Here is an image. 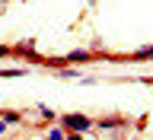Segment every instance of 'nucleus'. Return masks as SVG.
Returning a JSON list of instances; mask_svg holds the SVG:
<instances>
[{"instance_id": "1", "label": "nucleus", "mask_w": 153, "mask_h": 140, "mask_svg": "<svg viewBox=\"0 0 153 140\" xmlns=\"http://www.w3.org/2000/svg\"><path fill=\"white\" fill-rule=\"evenodd\" d=\"M64 127H67V131H89L93 121L83 118V115H67V118H64Z\"/></svg>"}, {"instance_id": "2", "label": "nucleus", "mask_w": 153, "mask_h": 140, "mask_svg": "<svg viewBox=\"0 0 153 140\" xmlns=\"http://www.w3.org/2000/svg\"><path fill=\"white\" fill-rule=\"evenodd\" d=\"M86 61H89V51H83V48H76V51L64 54V64H86Z\"/></svg>"}, {"instance_id": "3", "label": "nucleus", "mask_w": 153, "mask_h": 140, "mask_svg": "<svg viewBox=\"0 0 153 140\" xmlns=\"http://www.w3.org/2000/svg\"><path fill=\"white\" fill-rule=\"evenodd\" d=\"M128 61H153V45H147V48H140V51H134Z\"/></svg>"}, {"instance_id": "4", "label": "nucleus", "mask_w": 153, "mask_h": 140, "mask_svg": "<svg viewBox=\"0 0 153 140\" xmlns=\"http://www.w3.org/2000/svg\"><path fill=\"white\" fill-rule=\"evenodd\" d=\"M124 118H102V121H96V127H102V131H108V127H121Z\"/></svg>"}, {"instance_id": "5", "label": "nucleus", "mask_w": 153, "mask_h": 140, "mask_svg": "<svg viewBox=\"0 0 153 140\" xmlns=\"http://www.w3.org/2000/svg\"><path fill=\"white\" fill-rule=\"evenodd\" d=\"M3 121H7V124H16V121H22V115H19V112H3Z\"/></svg>"}, {"instance_id": "6", "label": "nucleus", "mask_w": 153, "mask_h": 140, "mask_svg": "<svg viewBox=\"0 0 153 140\" xmlns=\"http://www.w3.org/2000/svg\"><path fill=\"white\" fill-rule=\"evenodd\" d=\"M26 70H19V67H7V70H0V76H22Z\"/></svg>"}, {"instance_id": "7", "label": "nucleus", "mask_w": 153, "mask_h": 140, "mask_svg": "<svg viewBox=\"0 0 153 140\" xmlns=\"http://www.w3.org/2000/svg\"><path fill=\"white\" fill-rule=\"evenodd\" d=\"M38 115H42V121H54V108H42Z\"/></svg>"}, {"instance_id": "8", "label": "nucleus", "mask_w": 153, "mask_h": 140, "mask_svg": "<svg viewBox=\"0 0 153 140\" xmlns=\"http://www.w3.org/2000/svg\"><path fill=\"white\" fill-rule=\"evenodd\" d=\"M48 140H64V131H51V134H48Z\"/></svg>"}, {"instance_id": "9", "label": "nucleus", "mask_w": 153, "mask_h": 140, "mask_svg": "<svg viewBox=\"0 0 153 140\" xmlns=\"http://www.w3.org/2000/svg\"><path fill=\"white\" fill-rule=\"evenodd\" d=\"M10 51H13V48H10V45H0V57H7Z\"/></svg>"}, {"instance_id": "10", "label": "nucleus", "mask_w": 153, "mask_h": 140, "mask_svg": "<svg viewBox=\"0 0 153 140\" xmlns=\"http://www.w3.org/2000/svg\"><path fill=\"white\" fill-rule=\"evenodd\" d=\"M64 140H83V137H80V134H67Z\"/></svg>"}, {"instance_id": "11", "label": "nucleus", "mask_w": 153, "mask_h": 140, "mask_svg": "<svg viewBox=\"0 0 153 140\" xmlns=\"http://www.w3.org/2000/svg\"><path fill=\"white\" fill-rule=\"evenodd\" d=\"M0 134H7V121L3 118H0Z\"/></svg>"}]
</instances>
